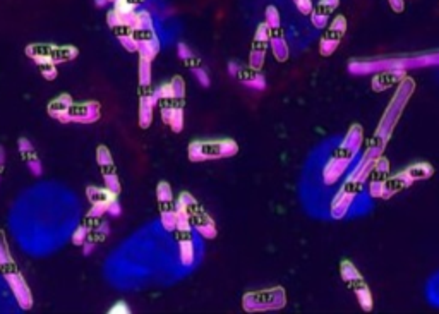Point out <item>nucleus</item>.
I'll return each mask as SVG.
<instances>
[{"label": "nucleus", "instance_id": "1", "mask_svg": "<svg viewBox=\"0 0 439 314\" xmlns=\"http://www.w3.org/2000/svg\"><path fill=\"white\" fill-rule=\"evenodd\" d=\"M413 90H416V81H413L412 77H404V80L400 81L398 92L395 93V97H393L391 103L388 105L387 112H384L383 119H381L379 126H377V131L374 132V136H372V141L367 144V150L364 153L359 167L355 168V173H352V175L357 177V179L367 180L369 173H371L372 167H374L376 160L379 158V156H383L388 139L391 138L393 129H395V124L398 122V119H400L405 105L409 103V98L412 97Z\"/></svg>", "mask_w": 439, "mask_h": 314}, {"label": "nucleus", "instance_id": "2", "mask_svg": "<svg viewBox=\"0 0 439 314\" xmlns=\"http://www.w3.org/2000/svg\"><path fill=\"white\" fill-rule=\"evenodd\" d=\"M364 141V131L359 124L348 129V132L343 138V141L336 146V150L331 155V158L328 160L326 167L323 170V180L324 184H335L340 177L343 175V172L350 167V163L354 162L355 155L360 150V144Z\"/></svg>", "mask_w": 439, "mask_h": 314}, {"label": "nucleus", "instance_id": "3", "mask_svg": "<svg viewBox=\"0 0 439 314\" xmlns=\"http://www.w3.org/2000/svg\"><path fill=\"white\" fill-rule=\"evenodd\" d=\"M133 30L134 35H136L139 57H145V59L153 62L155 57L160 53V38L157 31H155V24L150 12L138 11V21Z\"/></svg>", "mask_w": 439, "mask_h": 314}, {"label": "nucleus", "instance_id": "4", "mask_svg": "<svg viewBox=\"0 0 439 314\" xmlns=\"http://www.w3.org/2000/svg\"><path fill=\"white\" fill-rule=\"evenodd\" d=\"M189 160L191 162H206V160L230 158L239 153V144L233 139H220V141H192L189 144Z\"/></svg>", "mask_w": 439, "mask_h": 314}, {"label": "nucleus", "instance_id": "5", "mask_svg": "<svg viewBox=\"0 0 439 314\" xmlns=\"http://www.w3.org/2000/svg\"><path fill=\"white\" fill-rule=\"evenodd\" d=\"M287 294L283 287L265 288V291L248 292L242 297V308L248 313H260V311H278L285 308Z\"/></svg>", "mask_w": 439, "mask_h": 314}, {"label": "nucleus", "instance_id": "6", "mask_svg": "<svg viewBox=\"0 0 439 314\" xmlns=\"http://www.w3.org/2000/svg\"><path fill=\"white\" fill-rule=\"evenodd\" d=\"M340 274H342L343 282H345L348 287H350V291L355 294L362 311L371 313L372 305H374V299H372V294L371 291H369L367 283L364 282V276L360 275V271L354 266V263L347 261V259L342 261V264H340Z\"/></svg>", "mask_w": 439, "mask_h": 314}, {"label": "nucleus", "instance_id": "7", "mask_svg": "<svg viewBox=\"0 0 439 314\" xmlns=\"http://www.w3.org/2000/svg\"><path fill=\"white\" fill-rule=\"evenodd\" d=\"M364 184H366V180L348 177L347 183L342 185V189H340L338 194L333 197V201H331V206H330L331 218H335V220H342V218L347 217L348 210H350L352 205H354L355 197L359 196L360 191L364 189Z\"/></svg>", "mask_w": 439, "mask_h": 314}, {"label": "nucleus", "instance_id": "8", "mask_svg": "<svg viewBox=\"0 0 439 314\" xmlns=\"http://www.w3.org/2000/svg\"><path fill=\"white\" fill-rule=\"evenodd\" d=\"M265 23L268 24L269 47H272L274 59H277L278 62L289 60L290 50H289V45H287L285 35H283L280 12H278L277 7H274V6L266 7V19H265Z\"/></svg>", "mask_w": 439, "mask_h": 314}, {"label": "nucleus", "instance_id": "9", "mask_svg": "<svg viewBox=\"0 0 439 314\" xmlns=\"http://www.w3.org/2000/svg\"><path fill=\"white\" fill-rule=\"evenodd\" d=\"M26 55L30 59H36V57H42V59L52 60L53 64H64V62H71L79 55V50L71 45H52V43H31L26 47Z\"/></svg>", "mask_w": 439, "mask_h": 314}, {"label": "nucleus", "instance_id": "10", "mask_svg": "<svg viewBox=\"0 0 439 314\" xmlns=\"http://www.w3.org/2000/svg\"><path fill=\"white\" fill-rule=\"evenodd\" d=\"M157 197L163 229H165L167 232H175V229H177V206H175L170 184L160 183L157 188Z\"/></svg>", "mask_w": 439, "mask_h": 314}, {"label": "nucleus", "instance_id": "11", "mask_svg": "<svg viewBox=\"0 0 439 314\" xmlns=\"http://www.w3.org/2000/svg\"><path fill=\"white\" fill-rule=\"evenodd\" d=\"M2 274H4V278L7 280V283H9L12 294H14L18 304L21 305L23 309H30L33 305L31 291H30V287H28L26 280L23 278V275L19 274V270L16 268V264L11 263V264H7V266H4Z\"/></svg>", "mask_w": 439, "mask_h": 314}, {"label": "nucleus", "instance_id": "12", "mask_svg": "<svg viewBox=\"0 0 439 314\" xmlns=\"http://www.w3.org/2000/svg\"><path fill=\"white\" fill-rule=\"evenodd\" d=\"M347 31V19L345 16H335V19L331 21L330 28L323 33L321 40H319V53L323 57H330L336 48H338L340 41H342L343 35Z\"/></svg>", "mask_w": 439, "mask_h": 314}, {"label": "nucleus", "instance_id": "13", "mask_svg": "<svg viewBox=\"0 0 439 314\" xmlns=\"http://www.w3.org/2000/svg\"><path fill=\"white\" fill-rule=\"evenodd\" d=\"M268 45H269L268 24L261 23L260 26H257L256 35H254L252 40L251 53H249V67L256 69V71H261L262 65H265V57L266 50H268Z\"/></svg>", "mask_w": 439, "mask_h": 314}, {"label": "nucleus", "instance_id": "14", "mask_svg": "<svg viewBox=\"0 0 439 314\" xmlns=\"http://www.w3.org/2000/svg\"><path fill=\"white\" fill-rule=\"evenodd\" d=\"M100 103L96 102L72 103L71 109H69V121L76 124H94L100 119Z\"/></svg>", "mask_w": 439, "mask_h": 314}, {"label": "nucleus", "instance_id": "15", "mask_svg": "<svg viewBox=\"0 0 439 314\" xmlns=\"http://www.w3.org/2000/svg\"><path fill=\"white\" fill-rule=\"evenodd\" d=\"M389 177V162L384 156H379L376 160L374 167H372L371 173H369L367 180H369V194L372 197H381L383 194V188L387 179Z\"/></svg>", "mask_w": 439, "mask_h": 314}, {"label": "nucleus", "instance_id": "16", "mask_svg": "<svg viewBox=\"0 0 439 314\" xmlns=\"http://www.w3.org/2000/svg\"><path fill=\"white\" fill-rule=\"evenodd\" d=\"M157 100L153 97V88H139V126L148 129L153 122V110Z\"/></svg>", "mask_w": 439, "mask_h": 314}, {"label": "nucleus", "instance_id": "17", "mask_svg": "<svg viewBox=\"0 0 439 314\" xmlns=\"http://www.w3.org/2000/svg\"><path fill=\"white\" fill-rule=\"evenodd\" d=\"M340 0H319L318 6L313 7V12H311V21L318 30H324L328 24V19L330 16L333 14L338 7Z\"/></svg>", "mask_w": 439, "mask_h": 314}, {"label": "nucleus", "instance_id": "18", "mask_svg": "<svg viewBox=\"0 0 439 314\" xmlns=\"http://www.w3.org/2000/svg\"><path fill=\"white\" fill-rule=\"evenodd\" d=\"M412 184H413V180L410 179V177L404 170L395 173V175H389L387 179V183H384L381 200H389V197H393L395 194L405 191V189L410 188Z\"/></svg>", "mask_w": 439, "mask_h": 314}, {"label": "nucleus", "instance_id": "19", "mask_svg": "<svg viewBox=\"0 0 439 314\" xmlns=\"http://www.w3.org/2000/svg\"><path fill=\"white\" fill-rule=\"evenodd\" d=\"M72 103L74 100L69 94H60V97L53 98V100L48 103V115L62 124H71V121H69V109H71Z\"/></svg>", "mask_w": 439, "mask_h": 314}, {"label": "nucleus", "instance_id": "20", "mask_svg": "<svg viewBox=\"0 0 439 314\" xmlns=\"http://www.w3.org/2000/svg\"><path fill=\"white\" fill-rule=\"evenodd\" d=\"M179 235V247H180V261L186 266H191L196 258V244L192 232L177 234Z\"/></svg>", "mask_w": 439, "mask_h": 314}, {"label": "nucleus", "instance_id": "21", "mask_svg": "<svg viewBox=\"0 0 439 314\" xmlns=\"http://www.w3.org/2000/svg\"><path fill=\"white\" fill-rule=\"evenodd\" d=\"M405 77V71H384L379 72L377 76L372 80V90L374 92H383V90L389 88V86L396 85Z\"/></svg>", "mask_w": 439, "mask_h": 314}, {"label": "nucleus", "instance_id": "22", "mask_svg": "<svg viewBox=\"0 0 439 314\" xmlns=\"http://www.w3.org/2000/svg\"><path fill=\"white\" fill-rule=\"evenodd\" d=\"M86 196H88L89 203L91 205H100L106 208L110 203H112L113 200H117V194H113L112 191H109V189L104 188H88L86 189Z\"/></svg>", "mask_w": 439, "mask_h": 314}, {"label": "nucleus", "instance_id": "23", "mask_svg": "<svg viewBox=\"0 0 439 314\" xmlns=\"http://www.w3.org/2000/svg\"><path fill=\"white\" fill-rule=\"evenodd\" d=\"M113 35L117 36L118 41L122 43V47L126 48L127 52H138V43H136V35H134V30L130 26H116L112 28Z\"/></svg>", "mask_w": 439, "mask_h": 314}, {"label": "nucleus", "instance_id": "24", "mask_svg": "<svg viewBox=\"0 0 439 314\" xmlns=\"http://www.w3.org/2000/svg\"><path fill=\"white\" fill-rule=\"evenodd\" d=\"M239 80L244 82L245 86H249V88H254V90H265L266 88L265 76H262L260 71H256V69H252V67L240 69Z\"/></svg>", "mask_w": 439, "mask_h": 314}, {"label": "nucleus", "instance_id": "25", "mask_svg": "<svg viewBox=\"0 0 439 314\" xmlns=\"http://www.w3.org/2000/svg\"><path fill=\"white\" fill-rule=\"evenodd\" d=\"M404 172L407 173V175L410 177V179L413 180V183H416V180L430 179V177H433V173H434V167H433V165H430V163L422 162V163H413V165H410V167L405 168Z\"/></svg>", "mask_w": 439, "mask_h": 314}, {"label": "nucleus", "instance_id": "26", "mask_svg": "<svg viewBox=\"0 0 439 314\" xmlns=\"http://www.w3.org/2000/svg\"><path fill=\"white\" fill-rule=\"evenodd\" d=\"M33 62L38 65V71L42 72V76L45 77V80L53 81L57 77V74H59V72H57V64H53L52 60L42 59V57H36V59H33Z\"/></svg>", "mask_w": 439, "mask_h": 314}, {"label": "nucleus", "instance_id": "27", "mask_svg": "<svg viewBox=\"0 0 439 314\" xmlns=\"http://www.w3.org/2000/svg\"><path fill=\"white\" fill-rule=\"evenodd\" d=\"M151 86V60L139 57V88Z\"/></svg>", "mask_w": 439, "mask_h": 314}, {"label": "nucleus", "instance_id": "28", "mask_svg": "<svg viewBox=\"0 0 439 314\" xmlns=\"http://www.w3.org/2000/svg\"><path fill=\"white\" fill-rule=\"evenodd\" d=\"M168 126L174 132H180L184 127V107L182 105H174L172 107L170 119H168Z\"/></svg>", "mask_w": 439, "mask_h": 314}, {"label": "nucleus", "instance_id": "29", "mask_svg": "<svg viewBox=\"0 0 439 314\" xmlns=\"http://www.w3.org/2000/svg\"><path fill=\"white\" fill-rule=\"evenodd\" d=\"M101 173H104L105 188L109 189V191H112L113 194H118V193H121V183H118V177H117L116 167L105 168V170H101Z\"/></svg>", "mask_w": 439, "mask_h": 314}, {"label": "nucleus", "instance_id": "30", "mask_svg": "<svg viewBox=\"0 0 439 314\" xmlns=\"http://www.w3.org/2000/svg\"><path fill=\"white\" fill-rule=\"evenodd\" d=\"M96 162H98V165H100L101 170H105V168H110V167H116V165H113L112 155H110L109 148H106V146H98Z\"/></svg>", "mask_w": 439, "mask_h": 314}, {"label": "nucleus", "instance_id": "31", "mask_svg": "<svg viewBox=\"0 0 439 314\" xmlns=\"http://www.w3.org/2000/svg\"><path fill=\"white\" fill-rule=\"evenodd\" d=\"M14 263V259H12L9 246H7L6 241V235L0 232V270H2L4 266H7V264Z\"/></svg>", "mask_w": 439, "mask_h": 314}, {"label": "nucleus", "instance_id": "32", "mask_svg": "<svg viewBox=\"0 0 439 314\" xmlns=\"http://www.w3.org/2000/svg\"><path fill=\"white\" fill-rule=\"evenodd\" d=\"M24 156H26V163H28V167H30V172L33 173V175H35V177L42 175V173H43L42 162H40V160H38L36 153L31 151V153H28V155H24Z\"/></svg>", "mask_w": 439, "mask_h": 314}, {"label": "nucleus", "instance_id": "33", "mask_svg": "<svg viewBox=\"0 0 439 314\" xmlns=\"http://www.w3.org/2000/svg\"><path fill=\"white\" fill-rule=\"evenodd\" d=\"M88 235H89L88 227H86V225H81L79 229H77L76 232H74V235H72V242L76 244V246H83V244L86 242V239H88Z\"/></svg>", "mask_w": 439, "mask_h": 314}, {"label": "nucleus", "instance_id": "34", "mask_svg": "<svg viewBox=\"0 0 439 314\" xmlns=\"http://www.w3.org/2000/svg\"><path fill=\"white\" fill-rule=\"evenodd\" d=\"M294 2L301 14L311 16V12H313V2H311V0H294Z\"/></svg>", "mask_w": 439, "mask_h": 314}, {"label": "nucleus", "instance_id": "35", "mask_svg": "<svg viewBox=\"0 0 439 314\" xmlns=\"http://www.w3.org/2000/svg\"><path fill=\"white\" fill-rule=\"evenodd\" d=\"M192 72H194V76H196V80H198L201 85L204 86V88H208L209 86V76H208V72L204 71V69H199V67H194L192 69Z\"/></svg>", "mask_w": 439, "mask_h": 314}, {"label": "nucleus", "instance_id": "36", "mask_svg": "<svg viewBox=\"0 0 439 314\" xmlns=\"http://www.w3.org/2000/svg\"><path fill=\"white\" fill-rule=\"evenodd\" d=\"M121 213H122V210H121V205H118L117 200H113L112 203L106 206V215H110L112 218L121 217Z\"/></svg>", "mask_w": 439, "mask_h": 314}, {"label": "nucleus", "instance_id": "37", "mask_svg": "<svg viewBox=\"0 0 439 314\" xmlns=\"http://www.w3.org/2000/svg\"><path fill=\"white\" fill-rule=\"evenodd\" d=\"M18 146H19V151H21L23 155H28V153L35 151V148H33V144H31L30 139H24V138H21V139H19Z\"/></svg>", "mask_w": 439, "mask_h": 314}, {"label": "nucleus", "instance_id": "38", "mask_svg": "<svg viewBox=\"0 0 439 314\" xmlns=\"http://www.w3.org/2000/svg\"><path fill=\"white\" fill-rule=\"evenodd\" d=\"M389 7H391L393 12H396V14H400V12H404L405 9V2L404 0H388Z\"/></svg>", "mask_w": 439, "mask_h": 314}, {"label": "nucleus", "instance_id": "39", "mask_svg": "<svg viewBox=\"0 0 439 314\" xmlns=\"http://www.w3.org/2000/svg\"><path fill=\"white\" fill-rule=\"evenodd\" d=\"M177 50H179V55L182 60H189L192 57V53H191V50H189V47H186V43H179Z\"/></svg>", "mask_w": 439, "mask_h": 314}, {"label": "nucleus", "instance_id": "40", "mask_svg": "<svg viewBox=\"0 0 439 314\" xmlns=\"http://www.w3.org/2000/svg\"><path fill=\"white\" fill-rule=\"evenodd\" d=\"M116 2H121V4H124V6H129V7H138V6H141L145 0H116Z\"/></svg>", "mask_w": 439, "mask_h": 314}, {"label": "nucleus", "instance_id": "41", "mask_svg": "<svg viewBox=\"0 0 439 314\" xmlns=\"http://www.w3.org/2000/svg\"><path fill=\"white\" fill-rule=\"evenodd\" d=\"M83 246H84V254H86V256L93 253V249H94V244H93V242H89V244H88V242H84Z\"/></svg>", "mask_w": 439, "mask_h": 314}, {"label": "nucleus", "instance_id": "42", "mask_svg": "<svg viewBox=\"0 0 439 314\" xmlns=\"http://www.w3.org/2000/svg\"><path fill=\"white\" fill-rule=\"evenodd\" d=\"M228 67H230V74H232V76H239V71H240V69L237 67L235 64H230V65H228Z\"/></svg>", "mask_w": 439, "mask_h": 314}, {"label": "nucleus", "instance_id": "43", "mask_svg": "<svg viewBox=\"0 0 439 314\" xmlns=\"http://www.w3.org/2000/svg\"><path fill=\"white\" fill-rule=\"evenodd\" d=\"M112 2H116V0H96V6L98 7H105L106 4H112Z\"/></svg>", "mask_w": 439, "mask_h": 314}, {"label": "nucleus", "instance_id": "44", "mask_svg": "<svg viewBox=\"0 0 439 314\" xmlns=\"http://www.w3.org/2000/svg\"><path fill=\"white\" fill-rule=\"evenodd\" d=\"M4 162H6V153H4V148L0 146V168H2Z\"/></svg>", "mask_w": 439, "mask_h": 314}, {"label": "nucleus", "instance_id": "45", "mask_svg": "<svg viewBox=\"0 0 439 314\" xmlns=\"http://www.w3.org/2000/svg\"><path fill=\"white\" fill-rule=\"evenodd\" d=\"M110 313H127V309L122 308V305H116V308H113Z\"/></svg>", "mask_w": 439, "mask_h": 314}]
</instances>
